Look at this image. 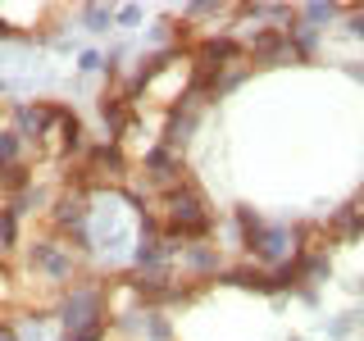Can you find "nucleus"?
I'll return each instance as SVG.
<instances>
[{
  "label": "nucleus",
  "instance_id": "1",
  "mask_svg": "<svg viewBox=\"0 0 364 341\" xmlns=\"http://www.w3.org/2000/svg\"><path fill=\"white\" fill-rule=\"evenodd\" d=\"M164 205H168V232L173 237H205L210 232V210H205V200L196 196L191 187H173L164 196Z\"/></svg>",
  "mask_w": 364,
  "mask_h": 341
}]
</instances>
